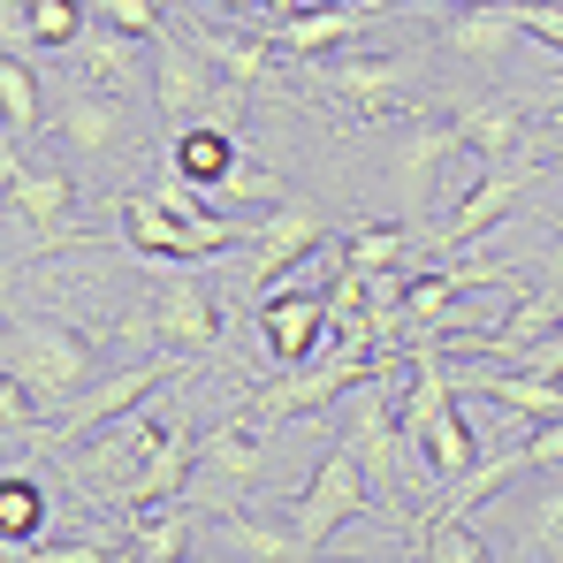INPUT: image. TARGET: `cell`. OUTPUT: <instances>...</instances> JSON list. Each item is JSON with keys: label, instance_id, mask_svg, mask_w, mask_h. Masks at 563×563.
Listing matches in <instances>:
<instances>
[{"label": "cell", "instance_id": "obj_1", "mask_svg": "<svg viewBox=\"0 0 563 563\" xmlns=\"http://www.w3.org/2000/svg\"><path fill=\"white\" fill-rule=\"evenodd\" d=\"M260 479H267V419H260V411H236V419H221V427L198 434L184 495L206 503V510H236Z\"/></svg>", "mask_w": 563, "mask_h": 563}, {"label": "cell", "instance_id": "obj_2", "mask_svg": "<svg viewBox=\"0 0 563 563\" xmlns=\"http://www.w3.org/2000/svg\"><path fill=\"white\" fill-rule=\"evenodd\" d=\"M374 510V487H366V465H358V450L351 442H335L320 472L305 479V495L289 503V533H297V556H320L351 518H366Z\"/></svg>", "mask_w": 563, "mask_h": 563}, {"label": "cell", "instance_id": "obj_3", "mask_svg": "<svg viewBox=\"0 0 563 563\" xmlns=\"http://www.w3.org/2000/svg\"><path fill=\"white\" fill-rule=\"evenodd\" d=\"M122 236L153 260V267H190V260H213L236 244V221L229 213H206V221H184L161 190H130L122 198Z\"/></svg>", "mask_w": 563, "mask_h": 563}, {"label": "cell", "instance_id": "obj_4", "mask_svg": "<svg viewBox=\"0 0 563 563\" xmlns=\"http://www.w3.org/2000/svg\"><path fill=\"white\" fill-rule=\"evenodd\" d=\"M0 366L38 388V404H69L92 380V343L77 328H46V320H15L0 328Z\"/></svg>", "mask_w": 563, "mask_h": 563}, {"label": "cell", "instance_id": "obj_5", "mask_svg": "<svg viewBox=\"0 0 563 563\" xmlns=\"http://www.w3.org/2000/svg\"><path fill=\"white\" fill-rule=\"evenodd\" d=\"M168 374H176L168 358H145V366H122V374H107V380H85V388L62 404V419H54V427H38L31 442L62 450V442H77V434H99L107 419H130V411H137V404H145Z\"/></svg>", "mask_w": 563, "mask_h": 563}, {"label": "cell", "instance_id": "obj_6", "mask_svg": "<svg viewBox=\"0 0 563 563\" xmlns=\"http://www.w3.org/2000/svg\"><path fill=\"white\" fill-rule=\"evenodd\" d=\"M260 328H267V351L282 366H305L335 343L328 328V289H267L260 297Z\"/></svg>", "mask_w": 563, "mask_h": 563}, {"label": "cell", "instance_id": "obj_7", "mask_svg": "<svg viewBox=\"0 0 563 563\" xmlns=\"http://www.w3.org/2000/svg\"><path fill=\"white\" fill-rule=\"evenodd\" d=\"M320 236H328V213L312 198H282L275 213L260 221V236H252V275H260V289H275L289 267H305L320 252Z\"/></svg>", "mask_w": 563, "mask_h": 563}, {"label": "cell", "instance_id": "obj_8", "mask_svg": "<svg viewBox=\"0 0 563 563\" xmlns=\"http://www.w3.org/2000/svg\"><path fill=\"white\" fill-rule=\"evenodd\" d=\"M526 184H533V161H487V176L457 198V213L434 229V244H442V252H465L472 236H487V229L518 206V190H526Z\"/></svg>", "mask_w": 563, "mask_h": 563}, {"label": "cell", "instance_id": "obj_9", "mask_svg": "<svg viewBox=\"0 0 563 563\" xmlns=\"http://www.w3.org/2000/svg\"><path fill=\"white\" fill-rule=\"evenodd\" d=\"M556 320H563V289L549 282V289H526L518 312H510L503 328H472V335H457V351H465V358H503V366H518L533 343L556 335Z\"/></svg>", "mask_w": 563, "mask_h": 563}, {"label": "cell", "instance_id": "obj_10", "mask_svg": "<svg viewBox=\"0 0 563 563\" xmlns=\"http://www.w3.org/2000/svg\"><path fill=\"white\" fill-rule=\"evenodd\" d=\"M450 380L472 388V396H487V404H503V411H518V419H533V427L563 419L556 374H533V366H465V374H450Z\"/></svg>", "mask_w": 563, "mask_h": 563}, {"label": "cell", "instance_id": "obj_11", "mask_svg": "<svg viewBox=\"0 0 563 563\" xmlns=\"http://www.w3.org/2000/svg\"><path fill=\"white\" fill-rule=\"evenodd\" d=\"M145 328H153L168 351H206V343L221 335V305H213V297H206L190 275H176V282H161V289H153Z\"/></svg>", "mask_w": 563, "mask_h": 563}, {"label": "cell", "instance_id": "obj_12", "mask_svg": "<svg viewBox=\"0 0 563 563\" xmlns=\"http://www.w3.org/2000/svg\"><path fill=\"white\" fill-rule=\"evenodd\" d=\"M510 38H526L510 0H457V15L442 23V54H457V62H503Z\"/></svg>", "mask_w": 563, "mask_h": 563}, {"label": "cell", "instance_id": "obj_13", "mask_svg": "<svg viewBox=\"0 0 563 563\" xmlns=\"http://www.w3.org/2000/svg\"><path fill=\"white\" fill-rule=\"evenodd\" d=\"M320 85L343 107H358L366 122H396L404 114V62H328Z\"/></svg>", "mask_w": 563, "mask_h": 563}, {"label": "cell", "instance_id": "obj_14", "mask_svg": "<svg viewBox=\"0 0 563 563\" xmlns=\"http://www.w3.org/2000/svg\"><path fill=\"white\" fill-rule=\"evenodd\" d=\"M457 153H465V137H457L450 122H411L404 145H396V190H404V206H427V198H434V176H442Z\"/></svg>", "mask_w": 563, "mask_h": 563}, {"label": "cell", "instance_id": "obj_15", "mask_svg": "<svg viewBox=\"0 0 563 563\" xmlns=\"http://www.w3.org/2000/svg\"><path fill=\"white\" fill-rule=\"evenodd\" d=\"M69 62L85 69V85H99V92H130V85H153L145 69H137V38L130 31H114V23H85V38L69 46Z\"/></svg>", "mask_w": 563, "mask_h": 563}, {"label": "cell", "instance_id": "obj_16", "mask_svg": "<svg viewBox=\"0 0 563 563\" xmlns=\"http://www.w3.org/2000/svg\"><path fill=\"white\" fill-rule=\"evenodd\" d=\"M450 130L465 137V153H479V161H526V114L510 99H465L450 114Z\"/></svg>", "mask_w": 563, "mask_h": 563}, {"label": "cell", "instance_id": "obj_17", "mask_svg": "<svg viewBox=\"0 0 563 563\" xmlns=\"http://www.w3.org/2000/svg\"><path fill=\"white\" fill-rule=\"evenodd\" d=\"M351 15H343V0H312V8H289L267 23V38H275V54H297V62H312V54H335V46H351Z\"/></svg>", "mask_w": 563, "mask_h": 563}, {"label": "cell", "instance_id": "obj_18", "mask_svg": "<svg viewBox=\"0 0 563 563\" xmlns=\"http://www.w3.org/2000/svg\"><path fill=\"white\" fill-rule=\"evenodd\" d=\"M137 526H130V541H122V556L137 563H176L190 549V526H198V503L190 495H168V503H153V510H130Z\"/></svg>", "mask_w": 563, "mask_h": 563}, {"label": "cell", "instance_id": "obj_19", "mask_svg": "<svg viewBox=\"0 0 563 563\" xmlns=\"http://www.w3.org/2000/svg\"><path fill=\"white\" fill-rule=\"evenodd\" d=\"M62 137L77 153H122V92H99V85H69V107H62Z\"/></svg>", "mask_w": 563, "mask_h": 563}, {"label": "cell", "instance_id": "obj_20", "mask_svg": "<svg viewBox=\"0 0 563 563\" xmlns=\"http://www.w3.org/2000/svg\"><path fill=\"white\" fill-rule=\"evenodd\" d=\"M244 161H236V130H221V122H190V130H176V176L198 190H213L221 198V184L236 176Z\"/></svg>", "mask_w": 563, "mask_h": 563}, {"label": "cell", "instance_id": "obj_21", "mask_svg": "<svg viewBox=\"0 0 563 563\" xmlns=\"http://www.w3.org/2000/svg\"><path fill=\"white\" fill-rule=\"evenodd\" d=\"M190 457H198V450H190V434H184V427H168V434L153 442V457L137 465V479L122 487V503H130V510H153V503L184 495V487H190Z\"/></svg>", "mask_w": 563, "mask_h": 563}, {"label": "cell", "instance_id": "obj_22", "mask_svg": "<svg viewBox=\"0 0 563 563\" xmlns=\"http://www.w3.org/2000/svg\"><path fill=\"white\" fill-rule=\"evenodd\" d=\"M0 198H8L23 221H38V229H62V221H69V206H77V190H69L62 168H31V161L15 168V184L0 190Z\"/></svg>", "mask_w": 563, "mask_h": 563}, {"label": "cell", "instance_id": "obj_23", "mask_svg": "<svg viewBox=\"0 0 563 563\" xmlns=\"http://www.w3.org/2000/svg\"><path fill=\"white\" fill-rule=\"evenodd\" d=\"M190 46H198L229 85H244V92H252V85L267 77V46H275V38H267V31H198Z\"/></svg>", "mask_w": 563, "mask_h": 563}, {"label": "cell", "instance_id": "obj_24", "mask_svg": "<svg viewBox=\"0 0 563 563\" xmlns=\"http://www.w3.org/2000/svg\"><path fill=\"white\" fill-rule=\"evenodd\" d=\"M0 541L8 549H38L46 541V487L23 472H0Z\"/></svg>", "mask_w": 563, "mask_h": 563}, {"label": "cell", "instance_id": "obj_25", "mask_svg": "<svg viewBox=\"0 0 563 563\" xmlns=\"http://www.w3.org/2000/svg\"><path fill=\"white\" fill-rule=\"evenodd\" d=\"M419 549H427L434 563H487V556H495V549L472 533L465 510H434V518H427V533H419Z\"/></svg>", "mask_w": 563, "mask_h": 563}, {"label": "cell", "instance_id": "obj_26", "mask_svg": "<svg viewBox=\"0 0 563 563\" xmlns=\"http://www.w3.org/2000/svg\"><path fill=\"white\" fill-rule=\"evenodd\" d=\"M404 252H411V236H404L396 221H366V229L343 244V267H358V275H396Z\"/></svg>", "mask_w": 563, "mask_h": 563}, {"label": "cell", "instance_id": "obj_27", "mask_svg": "<svg viewBox=\"0 0 563 563\" xmlns=\"http://www.w3.org/2000/svg\"><path fill=\"white\" fill-rule=\"evenodd\" d=\"M0 122H8L15 137L38 130V77H31L23 54H0Z\"/></svg>", "mask_w": 563, "mask_h": 563}, {"label": "cell", "instance_id": "obj_28", "mask_svg": "<svg viewBox=\"0 0 563 563\" xmlns=\"http://www.w3.org/2000/svg\"><path fill=\"white\" fill-rule=\"evenodd\" d=\"M221 549H236V556H267V563H282V556H297V533H289V526H252L244 510H221Z\"/></svg>", "mask_w": 563, "mask_h": 563}, {"label": "cell", "instance_id": "obj_29", "mask_svg": "<svg viewBox=\"0 0 563 563\" xmlns=\"http://www.w3.org/2000/svg\"><path fill=\"white\" fill-rule=\"evenodd\" d=\"M85 23H92L85 0H31V38H38V46H62V54H69V46L85 38Z\"/></svg>", "mask_w": 563, "mask_h": 563}, {"label": "cell", "instance_id": "obj_30", "mask_svg": "<svg viewBox=\"0 0 563 563\" xmlns=\"http://www.w3.org/2000/svg\"><path fill=\"white\" fill-rule=\"evenodd\" d=\"M46 427V404H38V388L31 380H15L0 366V434H38Z\"/></svg>", "mask_w": 563, "mask_h": 563}, {"label": "cell", "instance_id": "obj_31", "mask_svg": "<svg viewBox=\"0 0 563 563\" xmlns=\"http://www.w3.org/2000/svg\"><path fill=\"white\" fill-rule=\"evenodd\" d=\"M99 23H114V31H130V38H153L161 31V0H85Z\"/></svg>", "mask_w": 563, "mask_h": 563}, {"label": "cell", "instance_id": "obj_32", "mask_svg": "<svg viewBox=\"0 0 563 563\" xmlns=\"http://www.w3.org/2000/svg\"><path fill=\"white\" fill-rule=\"evenodd\" d=\"M510 15H518L526 38H541V46L563 54V0H510Z\"/></svg>", "mask_w": 563, "mask_h": 563}, {"label": "cell", "instance_id": "obj_33", "mask_svg": "<svg viewBox=\"0 0 563 563\" xmlns=\"http://www.w3.org/2000/svg\"><path fill=\"white\" fill-rule=\"evenodd\" d=\"M533 549L541 556H563V479L541 487V503H533Z\"/></svg>", "mask_w": 563, "mask_h": 563}, {"label": "cell", "instance_id": "obj_34", "mask_svg": "<svg viewBox=\"0 0 563 563\" xmlns=\"http://www.w3.org/2000/svg\"><path fill=\"white\" fill-rule=\"evenodd\" d=\"M31 0H0V54H23L31 62Z\"/></svg>", "mask_w": 563, "mask_h": 563}, {"label": "cell", "instance_id": "obj_35", "mask_svg": "<svg viewBox=\"0 0 563 563\" xmlns=\"http://www.w3.org/2000/svg\"><path fill=\"white\" fill-rule=\"evenodd\" d=\"M549 161H556V168H563V137H556V153H549Z\"/></svg>", "mask_w": 563, "mask_h": 563}]
</instances>
